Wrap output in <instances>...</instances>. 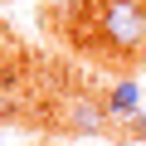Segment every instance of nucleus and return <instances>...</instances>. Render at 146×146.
Wrapping results in <instances>:
<instances>
[{"label": "nucleus", "instance_id": "20e7f679", "mask_svg": "<svg viewBox=\"0 0 146 146\" xmlns=\"http://www.w3.org/2000/svg\"><path fill=\"white\" fill-rule=\"evenodd\" d=\"M131 122H136V136H141V141H146V102H141V107H136V117H131Z\"/></svg>", "mask_w": 146, "mask_h": 146}, {"label": "nucleus", "instance_id": "f03ea898", "mask_svg": "<svg viewBox=\"0 0 146 146\" xmlns=\"http://www.w3.org/2000/svg\"><path fill=\"white\" fill-rule=\"evenodd\" d=\"M58 117H63V127H68L73 136H102V131H107V107H102L98 98H83V93L68 98Z\"/></svg>", "mask_w": 146, "mask_h": 146}, {"label": "nucleus", "instance_id": "f257e3e1", "mask_svg": "<svg viewBox=\"0 0 146 146\" xmlns=\"http://www.w3.org/2000/svg\"><path fill=\"white\" fill-rule=\"evenodd\" d=\"M98 34L117 54H136L146 44V0H102L98 5Z\"/></svg>", "mask_w": 146, "mask_h": 146}, {"label": "nucleus", "instance_id": "7ed1b4c3", "mask_svg": "<svg viewBox=\"0 0 146 146\" xmlns=\"http://www.w3.org/2000/svg\"><path fill=\"white\" fill-rule=\"evenodd\" d=\"M102 107H107V122L136 117V107H141V88H136L131 78H122V83H112V93L102 98Z\"/></svg>", "mask_w": 146, "mask_h": 146}]
</instances>
